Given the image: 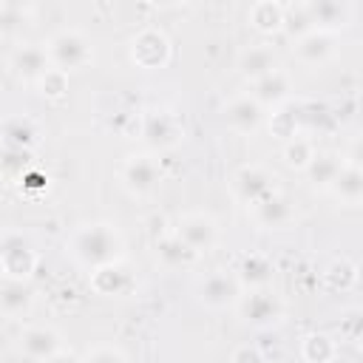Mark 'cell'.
Segmentation results:
<instances>
[{
  "label": "cell",
  "instance_id": "obj_1",
  "mask_svg": "<svg viewBox=\"0 0 363 363\" xmlns=\"http://www.w3.org/2000/svg\"><path fill=\"white\" fill-rule=\"evenodd\" d=\"M71 255L91 269L116 264L122 255V235L111 224H85L71 235Z\"/></svg>",
  "mask_w": 363,
  "mask_h": 363
},
{
  "label": "cell",
  "instance_id": "obj_2",
  "mask_svg": "<svg viewBox=\"0 0 363 363\" xmlns=\"http://www.w3.org/2000/svg\"><path fill=\"white\" fill-rule=\"evenodd\" d=\"M45 51H48V62L54 71H77V68H85L94 57L91 51V40L77 31V28H65L60 34H54L48 43H45Z\"/></svg>",
  "mask_w": 363,
  "mask_h": 363
},
{
  "label": "cell",
  "instance_id": "obj_3",
  "mask_svg": "<svg viewBox=\"0 0 363 363\" xmlns=\"http://www.w3.org/2000/svg\"><path fill=\"white\" fill-rule=\"evenodd\" d=\"M0 267L6 278L26 281L37 267V252L28 244V238H23L20 233H6L0 238Z\"/></svg>",
  "mask_w": 363,
  "mask_h": 363
},
{
  "label": "cell",
  "instance_id": "obj_4",
  "mask_svg": "<svg viewBox=\"0 0 363 363\" xmlns=\"http://www.w3.org/2000/svg\"><path fill=\"white\" fill-rule=\"evenodd\" d=\"M238 312L241 318L250 323V326H258V329H267V326H275L281 318H284V306L278 301V295L267 292V289H255L250 295H244L238 301Z\"/></svg>",
  "mask_w": 363,
  "mask_h": 363
},
{
  "label": "cell",
  "instance_id": "obj_5",
  "mask_svg": "<svg viewBox=\"0 0 363 363\" xmlns=\"http://www.w3.org/2000/svg\"><path fill=\"white\" fill-rule=\"evenodd\" d=\"M162 182V167L156 164L153 156H128L122 164V184L133 196H147L159 187Z\"/></svg>",
  "mask_w": 363,
  "mask_h": 363
},
{
  "label": "cell",
  "instance_id": "obj_6",
  "mask_svg": "<svg viewBox=\"0 0 363 363\" xmlns=\"http://www.w3.org/2000/svg\"><path fill=\"white\" fill-rule=\"evenodd\" d=\"M233 184H235V196H238L247 207H255V204L267 201L272 193H278L272 173H267V170L258 167V164L241 167V170L235 173V182H233Z\"/></svg>",
  "mask_w": 363,
  "mask_h": 363
},
{
  "label": "cell",
  "instance_id": "obj_7",
  "mask_svg": "<svg viewBox=\"0 0 363 363\" xmlns=\"http://www.w3.org/2000/svg\"><path fill=\"white\" fill-rule=\"evenodd\" d=\"M176 235H179L196 255H201V252H210V250L216 247V241H218V227H216V221H213L210 216H204V213H190V216H184V218L179 221Z\"/></svg>",
  "mask_w": 363,
  "mask_h": 363
},
{
  "label": "cell",
  "instance_id": "obj_8",
  "mask_svg": "<svg viewBox=\"0 0 363 363\" xmlns=\"http://www.w3.org/2000/svg\"><path fill=\"white\" fill-rule=\"evenodd\" d=\"M238 292H241L238 278L230 275V272H224V269L210 272V275L201 281V286H199V298H201V303H207L210 309H224V306L235 303V301H238Z\"/></svg>",
  "mask_w": 363,
  "mask_h": 363
},
{
  "label": "cell",
  "instance_id": "obj_9",
  "mask_svg": "<svg viewBox=\"0 0 363 363\" xmlns=\"http://www.w3.org/2000/svg\"><path fill=\"white\" fill-rule=\"evenodd\" d=\"M11 71L20 79H26V82H40L51 71L45 45H40V43H23L20 48H14V54H11Z\"/></svg>",
  "mask_w": 363,
  "mask_h": 363
},
{
  "label": "cell",
  "instance_id": "obj_10",
  "mask_svg": "<svg viewBox=\"0 0 363 363\" xmlns=\"http://www.w3.org/2000/svg\"><path fill=\"white\" fill-rule=\"evenodd\" d=\"M306 11L312 17L315 31L332 34L352 23V6L343 0H315V3H306Z\"/></svg>",
  "mask_w": 363,
  "mask_h": 363
},
{
  "label": "cell",
  "instance_id": "obj_11",
  "mask_svg": "<svg viewBox=\"0 0 363 363\" xmlns=\"http://www.w3.org/2000/svg\"><path fill=\"white\" fill-rule=\"evenodd\" d=\"M130 54L133 60L142 65V68H156V65H164L167 62V54H170V45H167V37L156 28H147V31H139L130 43Z\"/></svg>",
  "mask_w": 363,
  "mask_h": 363
},
{
  "label": "cell",
  "instance_id": "obj_12",
  "mask_svg": "<svg viewBox=\"0 0 363 363\" xmlns=\"http://www.w3.org/2000/svg\"><path fill=\"white\" fill-rule=\"evenodd\" d=\"M62 349V340L54 329L48 326H31L20 335V352L34 360V363H45L48 357H54L57 352Z\"/></svg>",
  "mask_w": 363,
  "mask_h": 363
},
{
  "label": "cell",
  "instance_id": "obj_13",
  "mask_svg": "<svg viewBox=\"0 0 363 363\" xmlns=\"http://www.w3.org/2000/svg\"><path fill=\"white\" fill-rule=\"evenodd\" d=\"M31 306H34V289L28 281H20V278L0 281V315L20 318V315H28Z\"/></svg>",
  "mask_w": 363,
  "mask_h": 363
},
{
  "label": "cell",
  "instance_id": "obj_14",
  "mask_svg": "<svg viewBox=\"0 0 363 363\" xmlns=\"http://www.w3.org/2000/svg\"><path fill=\"white\" fill-rule=\"evenodd\" d=\"M142 136H145V142H147L150 147L167 150V147H173V145L179 142L182 133H179V125H176V119H173L170 113H164V111H150V113H145Z\"/></svg>",
  "mask_w": 363,
  "mask_h": 363
},
{
  "label": "cell",
  "instance_id": "obj_15",
  "mask_svg": "<svg viewBox=\"0 0 363 363\" xmlns=\"http://www.w3.org/2000/svg\"><path fill=\"white\" fill-rule=\"evenodd\" d=\"M224 119L238 133H255L261 128V122H264V108L252 96H235L224 108Z\"/></svg>",
  "mask_w": 363,
  "mask_h": 363
},
{
  "label": "cell",
  "instance_id": "obj_16",
  "mask_svg": "<svg viewBox=\"0 0 363 363\" xmlns=\"http://www.w3.org/2000/svg\"><path fill=\"white\" fill-rule=\"evenodd\" d=\"M278 68V57H275V51L267 45V43H258V45H250V48H244L241 54H238V71L247 77V79H261V77H267L269 71H275Z\"/></svg>",
  "mask_w": 363,
  "mask_h": 363
},
{
  "label": "cell",
  "instance_id": "obj_17",
  "mask_svg": "<svg viewBox=\"0 0 363 363\" xmlns=\"http://www.w3.org/2000/svg\"><path fill=\"white\" fill-rule=\"evenodd\" d=\"M295 54L303 65H323L335 54V40L326 31H309L295 40Z\"/></svg>",
  "mask_w": 363,
  "mask_h": 363
},
{
  "label": "cell",
  "instance_id": "obj_18",
  "mask_svg": "<svg viewBox=\"0 0 363 363\" xmlns=\"http://www.w3.org/2000/svg\"><path fill=\"white\" fill-rule=\"evenodd\" d=\"M252 218L264 230H281V227H286L292 221V204H289L286 196L272 193L267 201H261V204L252 207Z\"/></svg>",
  "mask_w": 363,
  "mask_h": 363
},
{
  "label": "cell",
  "instance_id": "obj_19",
  "mask_svg": "<svg viewBox=\"0 0 363 363\" xmlns=\"http://www.w3.org/2000/svg\"><path fill=\"white\" fill-rule=\"evenodd\" d=\"M289 91H292V82H289V77L281 68H275L267 77L252 82V99L261 108L264 105H281L284 99H289Z\"/></svg>",
  "mask_w": 363,
  "mask_h": 363
},
{
  "label": "cell",
  "instance_id": "obj_20",
  "mask_svg": "<svg viewBox=\"0 0 363 363\" xmlns=\"http://www.w3.org/2000/svg\"><path fill=\"white\" fill-rule=\"evenodd\" d=\"M329 190H332L343 204L357 207L360 199H363V173H360V167H357V164H343Z\"/></svg>",
  "mask_w": 363,
  "mask_h": 363
},
{
  "label": "cell",
  "instance_id": "obj_21",
  "mask_svg": "<svg viewBox=\"0 0 363 363\" xmlns=\"http://www.w3.org/2000/svg\"><path fill=\"white\" fill-rule=\"evenodd\" d=\"M156 258H159V264L167 267V269H184V267H190L199 255H196L179 235H167V238H162V241L156 244Z\"/></svg>",
  "mask_w": 363,
  "mask_h": 363
},
{
  "label": "cell",
  "instance_id": "obj_22",
  "mask_svg": "<svg viewBox=\"0 0 363 363\" xmlns=\"http://www.w3.org/2000/svg\"><path fill=\"white\" fill-rule=\"evenodd\" d=\"M340 167H343V162L337 156H332V153H315L303 170H306V176H309V182L315 187H332V182L337 179Z\"/></svg>",
  "mask_w": 363,
  "mask_h": 363
},
{
  "label": "cell",
  "instance_id": "obj_23",
  "mask_svg": "<svg viewBox=\"0 0 363 363\" xmlns=\"http://www.w3.org/2000/svg\"><path fill=\"white\" fill-rule=\"evenodd\" d=\"M130 286V275L119 264H108L94 269V289L102 295H125Z\"/></svg>",
  "mask_w": 363,
  "mask_h": 363
},
{
  "label": "cell",
  "instance_id": "obj_24",
  "mask_svg": "<svg viewBox=\"0 0 363 363\" xmlns=\"http://www.w3.org/2000/svg\"><path fill=\"white\" fill-rule=\"evenodd\" d=\"M250 284L255 289H264L272 281V264L264 255H247L238 267V284Z\"/></svg>",
  "mask_w": 363,
  "mask_h": 363
},
{
  "label": "cell",
  "instance_id": "obj_25",
  "mask_svg": "<svg viewBox=\"0 0 363 363\" xmlns=\"http://www.w3.org/2000/svg\"><path fill=\"white\" fill-rule=\"evenodd\" d=\"M281 28L289 34V37H303L309 31H315L312 26V17L306 11V3H298V6H286L284 9V17H281Z\"/></svg>",
  "mask_w": 363,
  "mask_h": 363
},
{
  "label": "cell",
  "instance_id": "obj_26",
  "mask_svg": "<svg viewBox=\"0 0 363 363\" xmlns=\"http://www.w3.org/2000/svg\"><path fill=\"white\" fill-rule=\"evenodd\" d=\"M301 354L306 363H329L335 357V340L326 335H309V337H303Z\"/></svg>",
  "mask_w": 363,
  "mask_h": 363
},
{
  "label": "cell",
  "instance_id": "obj_27",
  "mask_svg": "<svg viewBox=\"0 0 363 363\" xmlns=\"http://www.w3.org/2000/svg\"><path fill=\"white\" fill-rule=\"evenodd\" d=\"M281 17H284V6H278V3H255L250 11V20L258 31H278Z\"/></svg>",
  "mask_w": 363,
  "mask_h": 363
},
{
  "label": "cell",
  "instance_id": "obj_28",
  "mask_svg": "<svg viewBox=\"0 0 363 363\" xmlns=\"http://www.w3.org/2000/svg\"><path fill=\"white\" fill-rule=\"evenodd\" d=\"M28 23V9L20 3H0V31L11 34Z\"/></svg>",
  "mask_w": 363,
  "mask_h": 363
},
{
  "label": "cell",
  "instance_id": "obj_29",
  "mask_svg": "<svg viewBox=\"0 0 363 363\" xmlns=\"http://www.w3.org/2000/svg\"><path fill=\"white\" fill-rule=\"evenodd\" d=\"M312 156H315L312 145H309L306 139H298V136L284 147V159H286V164H289V167H301V170H303V167L309 164V159H312Z\"/></svg>",
  "mask_w": 363,
  "mask_h": 363
},
{
  "label": "cell",
  "instance_id": "obj_30",
  "mask_svg": "<svg viewBox=\"0 0 363 363\" xmlns=\"http://www.w3.org/2000/svg\"><path fill=\"white\" fill-rule=\"evenodd\" d=\"M6 142H9V147H23L26 150L34 142V128L28 122H23V119H14L6 128Z\"/></svg>",
  "mask_w": 363,
  "mask_h": 363
},
{
  "label": "cell",
  "instance_id": "obj_31",
  "mask_svg": "<svg viewBox=\"0 0 363 363\" xmlns=\"http://www.w3.org/2000/svg\"><path fill=\"white\" fill-rule=\"evenodd\" d=\"M40 85H43V94H48V96H60V94L65 91V74L51 68V71L40 79Z\"/></svg>",
  "mask_w": 363,
  "mask_h": 363
},
{
  "label": "cell",
  "instance_id": "obj_32",
  "mask_svg": "<svg viewBox=\"0 0 363 363\" xmlns=\"http://www.w3.org/2000/svg\"><path fill=\"white\" fill-rule=\"evenodd\" d=\"M85 363H125V357L116 349H111V346H94L88 352V360Z\"/></svg>",
  "mask_w": 363,
  "mask_h": 363
},
{
  "label": "cell",
  "instance_id": "obj_33",
  "mask_svg": "<svg viewBox=\"0 0 363 363\" xmlns=\"http://www.w3.org/2000/svg\"><path fill=\"white\" fill-rule=\"evenodd\" d=\"M233 363H264L261 352L252 349V346H241L235 354H233Z\"/></svg>",
  "mask_w": 363,
  "mask_h": 363
},
{
  "label": "cell",
  "instance_id": "obj_34",
  "mask_svg": "<svg viewBox=\"0 0 363 363\" xmlns=\"http://www.w3.org/2000/svg\"><path fill=\"white\" fill-rule=\"evenodd\" d=\"M45 363H79V360H77L71 352H62V349H60V352H57L54 357H48Z\"/></svg>",
  "mask_w": 363,
  "mask_h": 363
}]
</instances>
